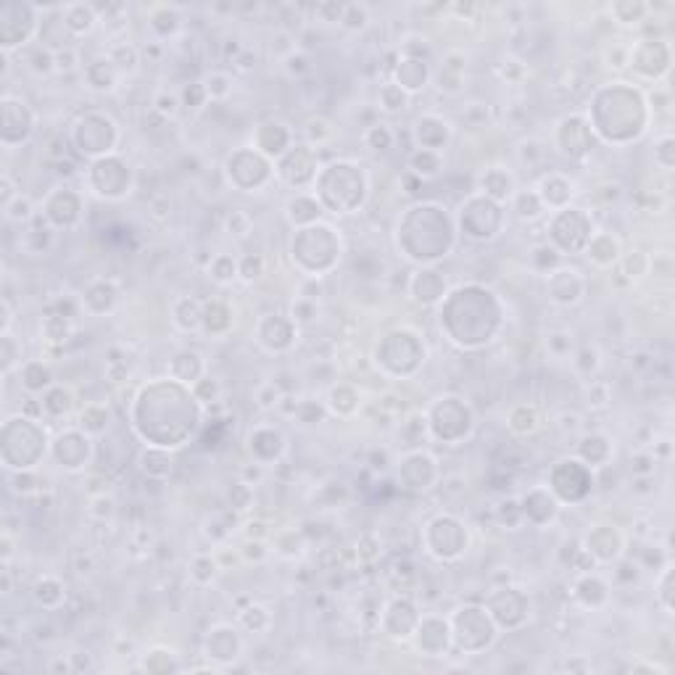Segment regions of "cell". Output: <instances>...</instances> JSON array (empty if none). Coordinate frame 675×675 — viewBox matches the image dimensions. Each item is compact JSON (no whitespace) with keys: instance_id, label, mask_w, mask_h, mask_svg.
I'll list each match as a JSON object with an SVG mask.
<instances>
[{"instance_id":"277c9868","label":"cell","mask_w":675,"mask_h":675,"mask_svg":"<svg viewBox=\"0 0 675 675\" xmlns=\"http://www.w3.org/2000/svg\"><path fill=\"white\" fill-rule=\"evenodd\" d=\"M111 63H119V66H124V69H135V63H137V53L135 48H116L114 50V56H111Z\"/></svg>"},{"instance_id":"7c38bea8","label":"cell","mask_w":675,"mask_h":675,"mask_svg":"<svg viewBox=\"0 0 675 675\" xmlns=\"http://www.w3.org/2000/svg\"><path fill=\"white\" fill-rule=\"evenodd\" d=\"M633 461H636V467H633L636 472H641V475H646V472H649V467H646V465H652V459H649V456H636Z\"/></svg>"},{"instance_id":"ba28073f","label":"cell","mask_w":675,"mask_h":675,"mask_svg":"<svg viewBox=\"0 0 675 675\" xmlns=\"http://www.w3.org/2000/svg\"><path fill=\"white\" fill-rule=\"evenodd\" d=\"M74 61H77V53L74 50H66V53H58V56H56V66H58V69H72Z\"/></svg>"},{"instance_id":"5bb4252c","label":"cell","mask_w":675,"mask_h":675,"mask_svg":"<svg viewBox=\"0 0 675 675\" xmlns=\"http://www.w3.org/2000/svg\"><path fill=\"white\" fill-rule=\"evenodd\" d=\"M667 593H670V573L665 575V586H662V596H665V601H667V607H670V599H667Z\"/></svg>"},{"instance_id":"7a4b0ae2","label":"cell","mask_w":675,"mask_h":675,"mask_svg":"<svg viewBox=\"0 0 675 675\" xmlns=\"http://www.w3.org/2000/svg\"><path fill=\"white\" fill-rule=\"evenodd\" d=\"M612 11H615V16L620 21H638L644 13H646V6L644 3H633V6L630 3H617Z\"/></svg>"},{"instance_id":"52a82bcc","label":"cell","mask_w":675,"mask_h":675,"mask_svg":"<svg viewBox=\"0 0 675 675\" xmlns=\"http://www.w3.org/2000/svg\"><path fill=\"white\" fill-rule=\"evenodd\" d=\"M230 230H232L235 235H245V232H248V219H245L243 214H232V217H230Z\"/></svg>"},{"instance_id":"9c48e42d","label":"cell","mask_w":675,"mask_h":675,"mask_svg":"<svg viewBox=\"0 0 675 675\" xmlns=\"http://www.w3.org/2000/svg\"><path fill=\"white\" fill-rule=\"evenodd\" d=\"M288 69L290 72H303L306 69V58L303 56H288Z\"/></svg>"},{"instance_id":"8992f818","label":"cell","mask_w":675,"mask_h":675,"mask_svg":"<svg viewBox=\"0 0 675 675\" xmlns=\"http://www.w3.org/2000/svg\"><path fill=\"white\" fill-rule=\"evenodd\" d=\"M156 109L161 111V114H166V116H171L177 111V100L171 98V95H158L156 98Z\"/></svg>"},{"instance_id":"8fae6325","label":"cell","mask_w":675,"mask_h":675,"mask_svg":"<svg viewBox=\"0 0 675 675\" xmlns=\"http://www.w3.org/2000/svg\"><path fill=\"white\" fill-rule=\"evenodd\" d=\"M259 267H261V261H259V259H254V261H251V259H245V267H243V274H245V277H248V280H251V277H256L254 272H259Z\"/></svg>"},{"instance_id":"4fadbf2b","label":"cell","mask_w":675,"mask_h":675,"mask_svg":"<svg viewBox=\"0 0 675 675\" xmlns=\"http://www.w3.org/2000/svg\"><path fill=\"white\" fill-rule=\"evenodd\" d=\"M208 82H214V85H217V87H214V92H217V95H222V92H227V87H224V82H227V79H224V77H211Z\"/></svg>"},{"instance_id":"3957f363","label":"cell","mask_w":675,"mask_h":675,"mask_svg":"<svg viewBox=\"0 0 675 675\" xmlns=\"http://www.w3.org/2000/svg\"><path fill=\"white\" fill-rule=\"evenodd\" d=\"M343 24L348 26V29H362L364 21H367V8L362 6H346L343 8Z\"/></svg>"},{"instance_id":"5b68a950","label":"cell","mask_w":675,"mask_h":675,"mask_svg":"<svg viewBox=\"0 0 675 675\" xmlns=\"http://www.w3.org/2000/svg\"><path fill=\"white\" fill-rule=\"evenodd\" d=\"M517 211H520V217H538V211H541V201L536 195H520V201H517Z\"/></svg>"},{"instance_id":"6da1fadb","label":"cell","mask_w":675,"mask_h":675,"mask_svg":"<svg viewBox=\"0 0 675 675\" xmlns=\"http://www.w3.org/2000/svg\"><path fill=\"white\" fill-rule=\"evenodd\" d=\"M92 21H95V16H92V8H85V6H74L69 8V13H66V26L74 32H87Z\"/></svg>"},{"instance_id":"30bf717a","label":"cell","mask_w":675,"mask_h":675,"mask_svg":"<svg viewBox=\"0 0 675 675\" xmlns=\"http://www.w3.org/2000/svg\"><path fill=\"white\" fill-rule=\"evenodd\" d=\"M670 148H672V140H670V137H667V140H662V145H659V164H662L665 169H670V166H672V164L667 161V158H665V153H670Z\"/></svg>"}]
</instances>
